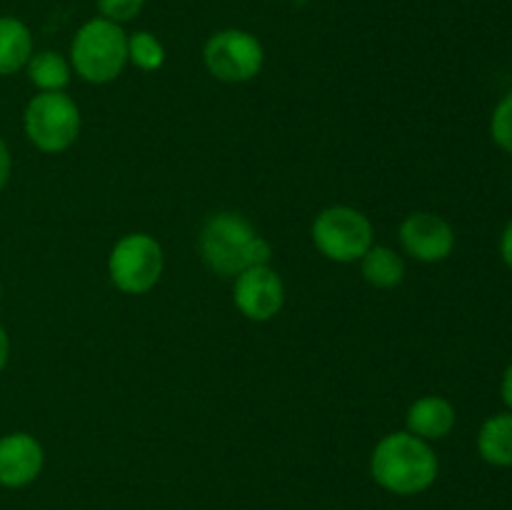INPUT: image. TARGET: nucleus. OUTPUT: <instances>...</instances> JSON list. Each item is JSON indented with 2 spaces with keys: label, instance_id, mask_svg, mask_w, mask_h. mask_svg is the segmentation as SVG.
I'll return each mask as SVG.
<instances>
[{
  "label": "nucleus",
  "instance_id": "obj_12",
  "mask_svg": "<svg viewBox=\"0 0 512 510\" xmlns=\"http://www.w3.org/2000/svg\"><path fill=\"white\" fill-rule=\"evenodd\" d=\"M33 48V33L15 15H0V75H15L25 70Z\"/></svg>",
  "mask_w": 512,
  "mask_h": 510
},
{
  "label": "nucleus",
  "instance_id": "obj_16",
  "mask_svg": "<svg viewBox=\"0 0 512 510\" xmlns=\"http://www.w3.org/2000/svg\"><path fill=\"white\" fill-rule=\"evenodd\" d=\"M165 58H168V50H165L163 40L150 30H135L128 35V63L138 70L155 73L163 68Z\"/></svg>",
  "mask_w": 512,
  "mask_h": 510
},
{
  "label": "nucleus",
  "instance_id": "obj_2",
  "mask_svg": "<svg viewBox=\"0 0 512 510\" xmlns=\"http://www.w3.org/2000/svg\"><path fill=\"white\" fill-rule=\"evenodd\" d=\"M200 255L213 273L235 278L253 265H270L273 248L245 215L223 210L205 220L200 230Z\"/></svg>",
  "mask_w": 512,
  "mask_h": 510
},
{
  "label": "nucleus",
  "instance_id": "obj_18",
  "mask_svg": "<svg viewBox=\"0 0 512 510\" xmlns=\"http://www.w3.org/2000/svg\"><path fill=\"white\" fill-rule=\"evenodd\" d=\"M95 8H98L100 18L125 25L143 13L145 0H95Z\"/></svg>",
  "mask_w": 512,
  "mask_h": 510
},
{
  "label": "nucleus",
  "instance_id": "obj_3",
  "mask_svg": "<svg viewBox=\"0 0 512 510\" xmlns=\"http://www.w3.org/2000/svg\"><path fill=\"white\" fill-rule=\"evenodd\" d=\"M68 60L73 73L85 83H113L128 65V33L123 25L95 15L75 30Z\"/></svg>",
  "mask_w": 512,
  "mask_h": 510
},
{
  "label": "nucleus",
  "instance_id": "obj_7",
  "mask_svg": "<svg viewBox=\"0 0 512 510\" xmlns=\"http://www.w3.org/2000/svg\"><path fill=\"white\" fill-rule=\"evenodd\" d=\"M165 255L158 240L148 233H128L108 255L110 283L125 295H143L158 285Z\"/></svg>",
  "mask_w": 512,
  "mask_h": 510
},
{
  "label": "nucleus",
  "instance_id": "obj_11",
  "mask_svg": "<svg viewBox=\"0 0 512 510\" xmlns=\"http://www.w3.org/2000/svg\"><path fill=\"white\" fill-rule=\"evenodd\" d=\"M455 423H458L455 405L443 395H423L405 413V430L428 443L448 438Z\"/></svg>",
  "mask_w": 512,
  "mask_h": 510
},
{
  "label": "nucleus",
  "instance_id": "obj_14",
  "mask_svg": "<svg viewBox=\"0 0 512 510\" xmlns=\"http://www.w3.org/2000/svg\"><path fill=\"white\" fill-rule=\"evenodd\" d=\"M25 73L38 93H63L73 78L70 60L55 50H35L25 65Z\"/></svg>",
  "mask_w": 512,
  "mask_h": 510
},
{
  "label": "nucleus",
  "instance_id": "obj_9",
  "mask_svg": "<svg viewBox=\"0 0 512 510\" xmlns=\"http://www.w3.org/2000/svg\"><path fill=\"white\" fill-rule=\"evenodd\" d=\"M400 245L418 263H443L455 250V230L433 210H415L400 223Z\"/></svg>",
  "mask_w": 512,
  "mask_h": 510
},
{
  "label": "nucleus",
  "instance_id": "obj_23",
  "mask_svg": "<svg viewBox=\"0 0 512 510\" xmlns=\"http://www.w3.org/2000/svg\"><path fill=\"white\" fill-rule=\"evenodd\" d=\"M0 300H3V285H0Z\"/></svg>",
  "mask_w": 512,
  "mask_h": 510
},
{
  "label": "nucleus",
  "instance_id": "obj_5",
  "mask_svg": "<svg viewBox=\"0 0 512 510\" xmlns=\"http://www.w3.org/2000/svg\"><path fill=\"white\" fill-rule=\"evenodd\" d=\"M23 128L40 153H65L80 135V108L65 90L38 93L25 105Z\"/></svg>",
  "mask_w": 512,
  "mask_h": 510
},
{
  "label": "nucleus",
  "instance_id": "obj_21",
  "mask_svg": "<svg viewBox=\"0 0 512 510\" xmlns=\"http://www.w3.org/2000/svg\"><path fill=\"white\" fill-rule=\"evenodd\" d=\"M8 360H10V335L8 330L0 325V373L8 368Z\"/></svg>",
  "mask_w": 512,
  "mask_h": 510
},
{
  "label": "nucleus",
  "instance_id": "obj_10",
  "mask_svg": "<svg viewBox=\"0 0 512 510\" xmlns=\"http://www.w3.org/2000/svg\"><path fill=\"white\" fill-rule=\"evenodd\" d=\"M45 453L35 435L25 430L5 433L0 438V485L10 490L35 483L43 473Z\"/></svg>",
  "mask_w": 512,
  "mask_h": 510
},
{
  "label": "nucleus",
  "instance_id": "obj_6",
  "mask_svg": "<svg viewBox=\"0 0 512 510\" xmlns=\"http://www.w3.org/2000/svg\"><path fill=\"white\" fill-rule=\"evenodd\" d=\"M203 65L215 80L228 85L258 78L265 65V48L258 35L243 28L215 30L203 45Z\"/></svg>",
  "mask_w": 512,
  "mask_h": 510
},
{
  "label": "nucleus",
  "instance_id": "obj_17",
  "mask_svg": "<svg viewBox=\"0 0 512 510\" xmlns=\"http://www.w3.org/2000/svg\"><path fill=\"white\" fill-rule=\"evenodd\" d=\"M490 135L500 150L512 155V90L495 105L490 115Z\"/></svg>",
  "mask_w": 512,
  "mask_h": 510
},
{
  "label": "nucleus",
  "instance_id": "obj_20",
  "mask_svg": "<svg viewBox=\"0 0 512 510\" xmlns=\"http://www.w3.org/2000/svg\"><path fill=\"white\" fill-rule=\"evenodd\" d=\"M500 255H503L505 265L512 270V218L510 223L505 225L503 235H500Z\"/></svg>",
  "mask_w": 512,
  "mask_h": 510
},
{
  "label": "nucleus",
  "instance_id": "obj_1",
  "mask_svg": "<svg viewBox=\"0 0 512 510\" xmlns=\"http://www.w3.org/2000/svg\"><path fill=\"white\" fill-rule=\"evenodd\" d=\"M440 460L433 445L408 430L380 438L370 453V475L393 495H420L438 480Z\"/></svg>",
  "mask_w": 512,
  "mask_h": 510
},
{
  "label": "nucleus",
  "instance_id": "obj_8",
  "mask_svg": "<svg viewBox=\"0 0 512 510\" xmlns=\"http://www.w3.org/2000/svg\"><path fill=\"white\" fill-rule=\"evenodd\" d=\"M233 303L253 323H268L285 303V285L270 265H253L235 275Z\"/></svg>",
  "mask_w": 512,
  "mask_h": 510
},
{
  "label": "nucleus",
  "instance_id": "obj_15",
  "mask_svg": "<svg viewBox=\"0 0 512 510\" xmlns=\"http://www.w3.org/2000/svg\"><path fill=\"white\" fill-rule=\"evenodd\" d=\"M360 273H363L365 283L373 288L390 290L398 288L405 278V260L403 255L395 253L388 245H370L368 253L358 260Z\"/></svg>",
  "mask_w": 512,
  "mask_h": 510
},
{
  "label": "nucleus",
  "instance_id": "obj_13",
  "mask_svg": "<svg viewBox=\"0 0 512 510\" xmlns=\"http://www.w3.org/2000/svg\"><path fill=\"white\" fill-rule=\"evenodd\" d=\"M478 453L493 468H512V413H495L480 425Z\"/></svg>",
  "mask_w": 512,
  "mask_h": 510
},
{
  "label": "nucleus",
  "instance_id": "obj_22",
  "mask_svg": "<svg viewBox=\"0 0 512 510\" xmlns=\"http://www.w3.org/2000/svg\"><path fill=\"white\" fill-rule=\"evenodd\" d=\"M500 393H503V403L508 405V410L512 413V363L505 368L503 375V385H500Z\"/></svg>",
  "mask_w": 512,
  "mask_h": 510
},
{
  "label": "nucleus",
  "instance_id": "obj_4",
  "mask_svg": "<svg viewBox=\"0 0 512 510\" xmlns=\"http://www.w3.org/2000/svg\"><path fill=\"white\" fill-rule=\"evenodd\" d=\"M310 238L318 253L333 263H358L375 243V230L363 210L330 205L315 215Z\"/></svg>",
  "mask_w": 512,
  "mask_h": 510
},
{
  "label": "nucleus",
  "instance_id": "obj_19",
  "mask_svg": "<svg viewBox=\"0 0 512 510\" xmlns=\"http://www.w3.org/2000/svg\"><path fill=\"white\" fill-rule=\"evenodd\" d=\"M10 175H13V158H10L8 143L0 135V190L10 183Z\"/></svg>",
  "mask_w": 512,
  "mask_h": 510
}]
</instances>
